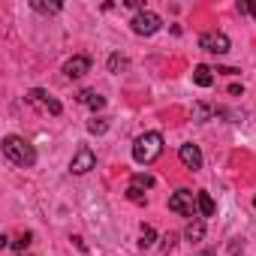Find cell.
<instances>
[{"label": "cell", "mask_w": 256, "mask_h": 256, "mask_svg": "<svg viewBox=\"0 0 256 256\" xmlns=\"http://www.w3.org/2000/svg\"><path fill=\"white\" fill-rule=\"evenodd\" d=\"M196 205H199V217H202V220H205V217H214V211H217V205H214L211 193H205V190H199V193H196Z\"/></svg>", "instance_id": "obj_10"}, {"label": "cell", "mask_w": 256, "mask_h": 256, "mask_svg": "<svg viewBox=\"0 0 256 256\" xmlns=\"http://www.w3.org/2000/svg\"><path fill=\"white\" fill-rule=\"evenodd\" d=\"M253 205H256V199H253Z\"/></svg>", "instance_id": "obj_26"}, {"label": "cell", "mask_w": 256, "mask_h": 256, "mask_svg": "<svg viewBox=\"0 0 256 256\" xmlns=\"http://www.w3.org/2000/svg\"><path fill=\"white\" fill-rule=\"evenodd\" d=\"M202 256H214V253H202Z\"/></svg>", "instance_id": "obj_25"}, {"label": "cell", "mask_w": 256, "mask_h": 256, "mask_svg": "<svg viewBox=\"0 0 256 256\" xmlns=\"http://www.w3.org/2000/svg\"><path fill=\"white\" fill-rule=\"evenodd\" d=\"M88 70H90V58H84V54H76V58H70L64 64V76L66 78H82Z\"/></svg>", "instance_id": "obj_9"}, {"label": "cell", "mask_w": 256, "mask_h": 256, "mask_svg": "<svg viewBox=\"0 0 256 256\" xmlns=\"http://www.w3.org/2000/svg\"><path fill=\"white\" fill-rule=\"evenodd\" d=\"M4 157H6L10 163L22 166V169H28V166L36 163L34 145H30L28 139H22V136H6V139H4Z\"/></svg>", "instance_id": "obj_1"}, {"label": "cell", "mask_w": 256, "mask_h": 256, "mask_svg": "<svg viewBox=\"0 0 256 256\" xmlns=\"http://www.w3.org/2000/svg\"><path fill=\"white\" fill-rule=\"evenodd\" d=\"M28 102H30V106H36V108H42V112H48V114H60V112H64V108H60V102H58L52 94L40 90V88H34V90L28 94Z\"/></svg>", "instance_id": "obj_6"}, {"label": "cell", "mask_w": 256, "mask_h": 256, "mask_svg": "<svg viewBox=\"0 0 256 256\" xmlns=\"http://www.w3.org/2000/svg\"><path fill=\"white\" fill-rule=\"evenodd\" d=\"M154 241H157V232H154V226L142 223V241H139V247H142V250H148V247H154Z\"/></svg>", "instance_id": "obj_16"}, {"label": "cell", "mask_w": 256, "mask_h": 256, "mask_svg": "<svg viewBox=\"0 0 256 256\" xmlns=\"http://www.w3.org/2000/svg\"><path fill=\"white\" fill-rule=\"evenodd\" d=\"M184 238H187V241H202V238H205V220H202V217L190 220L187 229H184Z\"/></svg>", "instance_id": "obj_13"}, {"label": "cell", "mask_w": 256, "mask_h": 256, "mask_svg": "<svg viewBox=\"0 0 256 256\" xmlns=\"http://www.w3.org/2000/svg\"><path fill=\"white\" fill-rule=\"evenodd\" d=\"M106 130H108V120H106V118H94V120H88V133L102 136Z\"/></svg>", "instance_id": "obj_17"}, {"label": "cell", "mask_w": 256, "mask_h": 256, "mask_svg": "<svg viewBox=\"0 0 256 256\" xmlns=\"http://www.w3.org/2000/svg\"><path fill=\"white\" fill-rule=\"evenodd\" d=\"M178 157H181V163H184L187 169H193V172L202 169V151H199V145H193V142L181 145V148H178Z\"/></svg>", "instance_id": "obj_8"}, {"label": "cell", "mask_w": 256, "mask_h": 256, "mask_svg": "<svg viewBox=\"0 0 256 256\" xmlns=\"http://www.w3.org/2000/svg\"><path fill=\"white\" fill-rule=\"evenodd\" d=\"M130 187H136V190H151L154 187V175H145V172H139V175H133L130 178Z\"/></svg>", "instance_id": "obj_14"}, {"label": "cell", "mask_w": 256, "mask_h": 256, "mask_svg": "<svg viewBox=\"0 0 256 256\" xmlns=\"http://www.w3.org/2000/svg\"><path fill=\"white\" fill-rule=\"evenodd\" d=\"M120 70H126V58L124 54H112L108 58V72H120Z\"/></svg>", "instance_id": "obj_18"}, {"label": "cell", "mask_w": 256, "mask_h": 256, "mask_svg": "<svg viewBox=\"0 0 256 256\" xmlns=\"http://www.w3.org/2000/svg\"><path fill=\"white\" fill-rule=\"evenodd\" d=\"M130 28H133V34H139V36H154V34L163 28V18H160L157 12H151V10H142V12L133 16Z\"/></svg>", "instance_id": "obj_3"}, {"label": "cell", "mask_w": 256, "mask_h": 256, "mask_svg": "<svg viewBox=\"0 0 256 256\" xmlns=\"http://www.w3.org/2000/svg\"><path fill=\"white\" fill-rule=\"evenodd\" d=\"M160 241H163V244H160V247H163V253H172V250H175V244H178V235H175V232H166Z\"/></svg>", "instance_id": "obj_21"}, {"label": "cell", "mask_w": 256, "mask_h": 256, "mask_svg": "<svg viewBox=\"0 0 256 256\" xmlns=\"http://www.w3.org/2000/svg\"><path fill=\"white\" fill-rule=\"evenodd\" d=\"M160 154H163V136H160V133H142V136L133 142V160H136L139 166L154 163Z\"/></svg>", "instance_id": "obj_2"}, {"label": "cell", "mask_w": 256, "mask_h": 256, "mask_svg": "<svg viewBox=\"0 0 256 256\" xmlns=\"http://www.w3.org/2000/svg\"><path fill=\"white\" fill-rule=\"evenodd\" d=\"M238 10H241L244 16H256V4H238Z\"/></svg>", "instance_id": "obj_23"}, {"label": "cell", "mask_w": 256, "mask_h": 256, "mask_svg": "<svg viewBox=\"0 0 256 256\" xmlns=\"http://www.w3.org/2000/svg\"><path fill=\"white\" fill-rule=\"evenodd\" d=\"M169 211L175 214H184V217H196L199 205H196V193L193 190H178L169 196Z\"/></svg>", "instance_id": "obj_4"}, {"label": "cell", "mask_w": 256, "mask_h": 256, "mask_svg": "<svg viewBox=\"0 0 256 256\" xmlns=\"http://www.w3.org/2000/svg\"><path fill=\"white\" fill-rule=\"evenodd\" d=\"M94 166H96V157H94V151H90V148L76 151V157L70 160V172H72V175H84V172H90Z\"/></svg>", "instance_id": "obj_7"}, {"label": "cell", "mask_w": 256, "mask_h": 256, "mask_svg": "<svg viewBox=\"0 0 256 256\" xmlns=\"http://www.w3.org/2000/svg\"><path fill=\"white\" fill-rule=\"evenodd\" d=\"M126 199L136 202V205H142V202H145V193H142V190H136V187H126Z\"/></svg>", "instance_id": "obj_22"}, {"label": "cell", "mask_w": 256, "mask_h": 256, "mask_svg": "<svg viewBox=\"0 0 256 256\" xmlns=\"http://www.w3.org/2000/svg\"><path fill=\"white\" fill-rule=\"evenodd\" d=\"M229 94H232V96H241V94H244V88H241V84H232V88H229Z\"/></svg>", "instance_id": "obj_24"}, {"label": "cell", "mask_w": 256, "mask_h": 256, "mask_svg": "<svg viewBox=\"0 0 256 256\" xmlns=\"http://www.w3.org/2000/svg\"><path fill=\"white\" fill-rule=\"evenodd\" d=\"M193 118H196L199 124H205V120L211 118V108H208L205 102H196V106H193Z\"/></svg>", "instance_id": "obj_19"}, {"label": "cell", "mask_w": 256, "mask_h": 256, "mask_svg": "<svg viewBox=\"0 0 256 256\" xmlns=\"http://www.w3.org/2000/svg\"><path fill=\"white\" fill-rule=\"evenodd\" d=\"M199 48L208 52V54H226L232 48V42H229V36L223 30H208V34L199 36Z\"/></svg>", "instance_id": "obj_5"}, {"label": "cell", "mask_w": 256, "mask_h": 256, "mask_svg": "<svg viewBox=\"0 0 256 256\" xmlns=\"http://www.w3.org/2000/svg\"><path fill=\"white\" fill-rule=\"evenodd\" d=\"M78 100H82L88 108H94V112L106 108V96H102V94H96V90H82V94H78Z\"/></svg>", "instance_id": "obj_12"}, {"label": "cell", "mask_w": 256, "mask_h": 256, "mask_svg": "<svg viewBox=\"0 0 256 256\" xmlns=\"http://www.w3.org/2000/svg\"><path fill=\"white\" fill-rule=\"evenodd\" d=\"M193 82H196L199 88H211V84H214V70L205 66V64H199V66L193 70Z\"/></svg>", "instance_id": "obj_11"}, {"label": "cell", "mask_w": 256, "mask_h": 256, "mask_svg": "<svg viewBox=\"0 0 256 256\" xmlns=\"http://www.w3.org/2000/svg\"><path fill=\"white\" fill-rule=\"evenodd\" d=\"M30 6L42 16H58L60 12V4H46V0H30Z\"/></svg>", "instance_id": "obj_15"}, {"label": "cell", "mask_w": 256, "mask_h": 256, "mask_svg": "<svg viewBox=\"0 0 256 256\" xmlns=\"http://www.w3.org/2000/svg\"><path fill=\"white\" fill-rule=\"evenodd\" d=\"M30 241H34V235H30V232H22V235H18V238L12 241V247H16L18 253H24V250L30 247Z\"/></svg>", "instance_id": "obj_20"}]
</instances>
